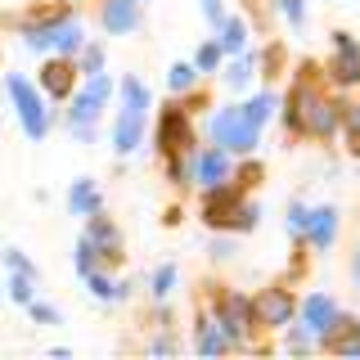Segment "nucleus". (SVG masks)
Listing matches in <instances>:
<instances>
[{
    "label": "nucleus",
    "instance_id": "1",
    "mask_svg": "<svg viewBox=\"0 0 360 360\" xmlns=\"http://www.w3.org/2000/svg\"><path fill=\"white\" fill-rule=\"evenodd\" d=\"M342 117H347V108L338 104L324 86L307 82V77L292 86V95H288V131L292 135H315V140H329V135H338Z\"/></svg>",
    "mask_w": 360,
    "mask_h": 360
},
{
    "label": "nucleus",
    "instance_id": "2",
    "mask_svg": "<svg viewBox=\"0 0 360 360\" xmlns=\"http://www.w3.org/2000/svg\"><path fill=\"white\" fill-rule=\"evenodd\" d=\"M207 135H212V144L230 149L234 158H248L257 144H262V122L252 117V108H248V104H230V108L212 112Z\"/></svg>",
    "mask_w": 360,
    "mask_h": 360
},
{
    "label": "nucleus",
    "instance_id": "3",
    "mask_svg": "<svg viewBox=\"0 0 360 360\" xmlns=\"http://www.w3.org/2000/svg\"><path fill=\"white\" fill-rule=\"evenodd\" d=\"M5 90H9V104H14L18 127L27 131V140H45V135H50V108H45V90H37L27 77H18V72L5 77Z\"/></svg>",
    "mask_w": 360,
    "mask_h": 360
},
{
    "label": "nucleus",
    "instance_id": "4",
    "mask_svg": "<svg viewBox=\"0 0 360 360\" xmlns=\"http://www.w3.org/2000/svg\"><path fill=\"white\" fill-rule=\"evenodd\" d=\"M108 95H112V82H108L104 72L86 77V86L72 95V112H68V127H72V135H77L82 144L95 140V122H99V112H104Z\"/></svg>",
    "mask_w": 360,
    "mask_h": 360
},
{
    "label": "nucleus",
    "instance_id": "5",
    "mask_svg": "<svg viewBox=\"0 0 360 360\" xmlns=\"http://www.w3.org/2000/svg\"><path fill=\"white\" fill-rule=\"evenodd\" d=\"M212 315L221 320V329L230 333L234 347L252 342V333L262 329V324H257V311H252V297H239V292H217V302H212Z\"/></svg>",
    "mask_w": 360,
    "mask_h": 360
},
{
    "label": "nucleus",
    "instance_id": "6",
    "mask_svg": "<svg viewBox=\"0 0 360 360\" xmlns=\"http://www.w3.org/2000/svg\"><path fill=\"white\" fill-rule=\"evenodd\" d=\"M194 185L202 189V194L234 185V153H230V149H221V144L194 149Z\"/></svg>",
    "mask_w": 360,
    "mask_h": 360
},
{
    "label": "nucleus",
    "instance_id": "7",
    "mask_svg": "<svg viewBox=\"0 0 360 360\" xmlns=\"http://www.w3.org/2000/svg\"><path fill=\"white\" fill-rule=\"evenodd\" d=\"M252 311H257V324H262V329H288L292 315H297V297H292L284 284H270L252 297Z\"/></svg>",
    "mask_w": 360,
    "mask_h": 360
},
{
    "label": "nucleus",
    "instance_id": "8",
    "mask_svg": "<svg viewBox=\"0 0 360 360\" xmlns=\"http://www.w3.org/2000/svg\"><path fill=\"white\" fill-rule=\"evenodd\" d=\"M158 149H162V158L194 153V122H189L185 108H162V122H158Z\"/></svg>",
    "mask_w": 360,
    "mask_h": 360
},
{
    "label": "nucleus",
    "instance_id": "9",
    "mask_svg": "<svg viewBox=\"0 0 360 360\" xmlns=\"http://www.w3.org/2000/svg\"><path fill=\"white\" fill-rule=\"evenodd\" d=\"M329 77L338 86H360V41L338 32L333 37V59H329Z\"/></svg>",
    "mask_w": 360,
    "mask_h": 360
},
{
    "label": "nucleus",
    "instance_id": "10",
    "mask_svg": "<svg viewBox=\"0 0 360 360\" xmlns=\"http://www.w3.org/2000/svg\"><path fill=\"white\" fill-rule=\"evenodd\" d=\"M297 315H302V324H311L315 333H320V342L333 333V324H338V302L329 297V292H307V297L297 302Z\"/></svg>",
    "mask_w": 360,
    "mask_h": 360
},
{
    "label": "nucleus",
    "instance_id": "11",
    "mask_svg": "<svg viewBox=\"0 0 360 360\" xmlns=\"http://www.w3.org/2000/svg\"><path fill=\"white\" fill-rule=\"evenodd\" d=\"M140 5L144 0H104L99 5V22H104L108 37H131V32H140Z\"/></svg>",
    "mask_w": 360,
    "mask_h": 360
},
{
    "label": "nucleus",
    "instance_id": "12",
    "mask_svg": "<svg viewBox=\"0 0 360 360\" xmlns=\"http://www.w3.org/2000/svg\"><path fill=\"white\" fill-rule=\"evenodd\" d=\"M77 72H82V68H72L68 54L45 59L41 63V90H45V99H68V95H72V86H77Z\"/></svg>",
    "mask_w": 360,
    "mask_h": 360
},
{
    "label": "nucleus",
    "instance_id": "13",
    "mask_svg": "<svg viewBox=\"0 0 360 360\" xmlns=\"http://www.w3.org/2000/svg\"><path fill=\"white\" fill-rule=\"evenodd\" d=\"M86 239H90V248L99 252V262L104 266H112V262H122V234H117V225H112L104 212H95L90 217V225H86Z\"/></svg>",
    "mask_w": 360,
    "mask_h": 360
},
{
    "label": "nucleus",
    "instance_id": "14",
    "mask_svg": "<svg viewBox=\"0 0 360 360\" xmlns=\"http://www.w3.org/2000/svg\"><path fill=\"white\" fill-rule=\"evenodd\" d=\"M144 122H149V112H135V108L117 112V122H112V149H117L122 158L144 144Z\"/></svg>",
    "mask_w": 360,
    "mask_h": 360
},
{
    "label": "nucleus",
    "instance_id": "15",
    "mask_svg": "<svg viewBox=\"0 0 360 360\" xmlns=\"http://www.w3.org/2000/svg\"><path fill=\"white\" fill-rule=\"evenodd\" d=\"M194 347H198L202 356H221V352H230L234 342H230V333L221 329V320H217V315H212V311H202L198 320H194Z\"/></svg>",
    "mask_w": 360,
    "mask_h": 360
},
{
    "label": "nucleus",
    "instance_id": "16",
    "mask_svg": "<svg viewBox=\"0 0 360 360\" xmlns=\"http://www.w3.org/2000/svg\"><path fill=\"white\" fill-rule=\"evenodd\" d=\"M333 234H338V207H315L311 212L307 243L315 248V252H329V248H333Z\"/></svg>",
    "mask_w": 360,
    "mask_h": 360
},
{
    "label": "nucleus",
    "instance_id": "17",
    "mask_svg": "<svg viewBox=\"0 0 360 360\" xmlns=\"http://www.w3.org/2000/svg\"><path fill=\"white\" fill-rule=\"evenodd\" d=\"M68 212H72V217H86V221L99 212V185L90 176L72 180V189H68Z\"/></svg>",
    "mask_w": 360,
    "mask_h": 360
},
{
    "label": "nucleus",
    "instance_id": "18",
    "mask_svg": "<svg viewBox=\"0 0 360 360\" xmlns=\"http://www.w3.org/2000/svg\"><path fill=\"white\" fill-rule=\"evenodd\" d=\"M324 347H329V352H342V356H360V324L347 320V315H338V324H333V333L324 338Z\"/></svg>",
    "mask_w": 360,
    "mask_h": 360
},
{
    "label": "nucleus",
    "instance_id": "19",
    "mask_svg": "<svg viewBox=\"0 0 360 360\" xmlns=\"http://www.w3.org/2000/svg\"><path fill=\"white\" fill-rule=\"evenodd\" d=\"M217 32H221V37H217V41H221V50L230 54V59L248 50V18H239V14H225Z\"/></svg>",
    "mask_w": 360,
    "mask_h": 360
},
{
    "label": "nucleus",
    "instance_id": "20",
    "mask_svg": "<svg viewBox=\"0 0 360 360\" xmlns=\"http://www.w3.org/2000/svg\"><path fill=\"white\" fill-rule=\"evenodd\" d=\"M122 108H135V112H149L153 104V95H149V86L140 82V77H122Z\"/></svg>",
    "mask_w": 360,
    "mask_h": 360
},
{
    "label": "nucleus",
    "instance_id": "21",
    "mask_svg": "<svg viewBox=\"0 0 360 360\" xmlns=\"http://www.w3.org/2000/svg\"><path fill=\"white\" fill-rule=\"evenodd\" d=\"M9 297L18 307H32L37 302V275H22V270H9Z\"/></svg>",
    "mask_w": 360,
    "mask_h": 360
},
{
    "label": "nucleus",
    "instance_id": "22",
    "mask_svg": "<svg viewBox=\"0 0 360 360\" xmlns=\"http://www.w3.org/2000/svg\"><path fill=\"white\" fill-rule=\"evenodd\" d=\"M252 54H234V63L230 68H225V86H230V90H243L248 82H252Z\"/></svg>",
    "mask_w": 360,
    "mask_h": 360
},
{
    "label": "nucleus",
    "instance_id": "23",
    "mask_svg": "<svg viewBox=\"0 0 360 360\" xmlns=\"http://www.w3.org/2000/svg\"><path fill=\"white\" fill-rule=\"evenodd\" d=\"M82 284H86L90 292H95L99 302H117V284H112V279L104 275V266H99V270H90V275L82 279Z\"/></svg>",
    "mask_w": 360,
    "mask_h": 360
},
{
    "label": "nucleus",
    "instance_id": "24",
    "mask_svg": "<svg viewBox=\"0 0 360 360\" xmlns=\"http://www.w3.org/2000/svg\"><path fill=\"white\" fill-rule=\"evenodd\" d=\"M198 77H202V72H198L194 63H176L172 72H167V86H172L176 95H185V90H194V82H198Z\"/></svg>",
    "mask_w": 360,
    "mask_h": 360
},
{
    "label": "nucleus",
    "instance_id": "25",
    "mask_svg": "<svg viewBox=\"0 0 360 360\" xmlns=\"http://www.w3.org/2000/svg\"><path fill=\"white\" fill-rule=\"evenodd\" d=\"M221 59H225L221 41H202V45H198V54H194V68H198V72H217Z\"/></svg>",
    "mask_w": 360,
    "mask_h": 360
},
{
    "label": "nucleus",
    "instance_id": "26",
    "mask_svg": "<svg viewBox=\"0 0 360 360\" xmlns=\"http://www.w3.org/2000/svg\"><path fill=\"white\" fill-rule=\"evenodd\" d=\"M311 212H315V207H307V202H288V230H292V239H302V243H307Z\"/></svg>",
    "mask_w": 360,
    "mask_h": 360
},
{
    "label": "nucleus",
    "instance_id": "27",
    "mask_svg": "<svg viewBox=\"0 0 360 360\" xmlns=\"http://www.w3.org/2000/svg\"><path fill=\"white\" fill-rule=\"evenodd\" d=\"M248 108H252V117H257V122H262V127H266V122L275 117V108H279L275 90H262V95H252V99H248Z\"/></svg>",
    "mask_w": 360,
    "mask_h": 360
},
{
    "label": "nucleus",
    "instance_id": "28",
    "mask_svg": "<svg viewBox=\"0 0 360 360\" xmlns=\"http://www.w3.org/2000/svg\"><path fill=\"white\" fill-rule=\"evenodd\" d=\"M99 266H104V262H99V252H95V248H90V239H86V234H82V239H77V275H90V270H99Z\"/></svg>",
    "mask_w": 360,
    "mask_h": 360
},
{
    "label": "nucleus",
    "instance_id": "29",
    "mask_svg": "<svg viewBox=\"0 0 360 360\" xmlns=\"http://www.w3.org/2000/svg\"><path fill=\"white\" fill-rule=\"evenodd\" d=\"M172 284H176V266H158L153 279H149V292L162 302V297H172Z\"/></svg>",
    "mask_w": 360,
    "mask_h": 360
},
{
    "label": "nucleus",
    "instance_id": "30",
    "mask_svg": "<svg viewBox=\"0 0 360 360\" xmlns=\"http://www.w3.org/2000/svg\"><path fill=\"white\" fill-rule=\"evenodd\" d=\"M82 77H95V72H104V45H82Z\"/></svg>",
    "mask_w": 360,
    "mask_h": 360
},
{
    "label": "nucleus",
    "instance_id": "31",
    "mask_svg": "<svg viewBox=\"0 0 360 360\" xmlns=\"http://www.w3.org/2000/svg\"><path fill=\"white\" fill-rule=\"evenodd\" d=\"M315 338H320V333H315L311 324H297V329L288 333V347H292V352H311V347H315Z\"/></svg>",
    "mask_w": 360,
    "mask_h": 360
},
{
    "label": "nucleus",
    "instance_id": "32",
    "mask_svg": "<svg viewBox=\"0 0 360 360\" xmlns=\"http://www.w3.org/2000/svg\"><path fill=\"white\" fill-rule=\"evenodd\" d=\"M342 131L352 135V149L360 153V104H352V108H347V117H342Z\"/></svg>",
    "mask_w": 360,
    "mask_h": 360
},
{
    "label": "nucleus",
    "instance_id": "33",
    "mask_svg": "<svg viewBox=\"0 0 360 360\" xmlns=\"http://www.w3.org/2000/svg\"><path fill=\"white\" fill-rule=\"evenodd\" d=\"M5 266H9V270H22V275H37L32 257H27V252H18V248H9V252H5Z\"/></svg>",
    "mask_w": 360,
    "mask_h": 360
},
{
    "label": "nucleus",
    "instance_id": "34",
    "mask_svg": "<svg viewBox=\"0 0 360 360\" xmlns=\"http://www.w3.org/2000/svg\"><path fill=\"white\" fill-rule=\"evenodd\" d=\"M32 320H41V324H59V311H54V307H45V302H32Z\"/></svg>",
    "mask_w": 360,
    "mask_h": 360
},
{
    "label": "nucleus",
    "instance_id": "35",
    "mask_svg": "<svg viewBox=\"0 0 360 360\" xmlns=\"http://www.w3.org/2000/svg\"><path fill=\"white\" fill-rule=\"evenodd\" d=\"M202 14H207L212 27H221V18H225V0H202Z\"/></svg>",
    "mask_w": 360,
    "mask_h": 360
},
{
    "label": "nucleus",
    "instance_id": "36",
    "mask_svg": "<svg viewBox=\"0 0 360 360\" xmlns=\"http://www.w3.org/2000/svg\"><path fill=\"white\" fill-rule=\"evenodd\" d=\"M212 257L225 262V257H230V239H217V243H212Z\"/></svg>",
    "mask_w": 360,
    "mask_h": 360
},
{
    "label": "nucleus",
    "instance_id": "37",
    "mask_svg": "<svg viewBox=\"0 0 360 360\" xmlns=\"http://www.w3.org/2000/svg\"><path fill=\"white\" fill-rule=\"evenodd\" d=\"M352 279H356V288H360V243H356V252H352Z\"/></svg>",
    "mask_w": 360,
    "mask_h": 360
}]
</instances>
